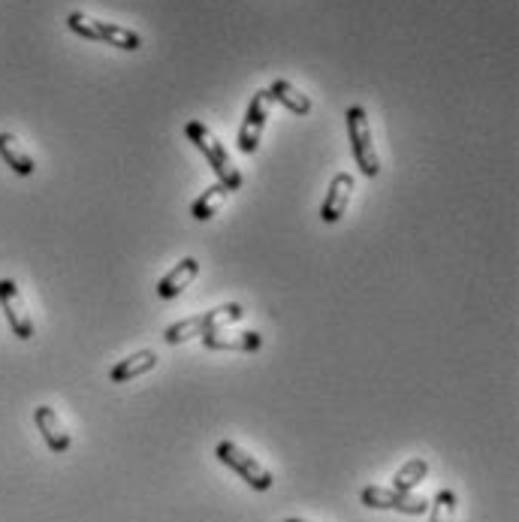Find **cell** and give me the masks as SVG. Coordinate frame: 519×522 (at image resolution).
<instances>
[{
	"label": "cell",
	"instance_id": "52a82bcc",
	"mask_svg": "<svg viewBox=\"0 0 519 522\" xmlns=\"http://www.w3.org/2000/svg\"><path fill=\"white\" fill-rule=\"evenodd\" d=\"M0 308H4L16 338H22V341L34 338V317H31V311L22 299V290L13 278H0Z\"/></svg>",
	"mask_w": 519,
	"mask_h": 522
},
{
	"label": "cell",
	"instance_id": "8fae6325",
	"mask_svg": "<svg viewBox=\"0 0 519 522\" xmlns=\"http://www.w3.org/2000/svg\"><path fill=\"white\" fill-rule=\"evenodd\" d=\"M34 420H37V429H40V435H43V441H46V447L52 453H67L70 450V444H73L70 441V432L64 429V423H61V417H58L55 408L40 405L34 411Z\"/></svg>",
	"mask_w": 519,
	"mask_h": 522
},
{
	"label": "cell",
	"instance_id": "8992f818",
	"mask_svg": "<svg viewBox=\"0 0 519 522\" xmlns=\"http://www.w3.org/2000/svg\"><path fill=\"white\" fill-rule=\"evenodd\" d=\"M363 504L375 510H399L405 516H423L429 510V501L423 495L399 492L393 486H366L363 489Z\"/></svg>",
	"mask_w": 519,
	"mask_h": 522
},
{
	"label": "cell",
	"instance_id": "e0dca14e",
	"mask_svg": "<svg viewBox=\"0 0 519 522\" xmlns=\"http://www.w3.org/2000/svg\"><path fill=\"white\" fill-rule=\"evenodd\" d=\"M227 188L224 185H212L209 191H203V197L194 203V209H191V215H194V221H212L215 215H218V209L224 206V200H227Z\"/></svg>",
	"mask_w": 519,
	"mask_h": 522
},
{
	"label": "cell",
	"instance_id": "4fadbf2b",
	"mask_svg": "<svg viewBox=\"0 0 519 522\" xmlns=\"http://www.w3.org/2000/svg\"><path fill=\"white\" fill-rule=\"evenodd\" d=\"M0 157H4V163L16 172V176H34L37 163L13 133H0Z\"/></svg>",
	"mask_w": 519,
	"mask_h": 522
},
{
	"label": "cell",
	"instance_id": "d6986e66",
	"mask_svg": "<svg viewBox=\"0 0 519 522\" xmlns=\"http://www.w3.org/2000/svg\"><path fill=\"white\" fill-rule=\"evenodd\" d=\"M284 522H305V519H284Z\"/></svg>",
	"mask_w": 519,
	"mask_h": 522
},
{
	"label": "cell",
	"instance_id": "9a60e30c",
	"mask_svg": "<svg viewBox=\"0 0 519 522\" xmlns=\"http://www.w3.org/2000/svg\"><path fill=\"white\" fill-rule=\"evenodd\" d=\"M269 97L275 100V103H281L287 112H293V115H308L311 112V100H308V94H302L299 88H293L287 79H275L269 88Z\"/></svg>",
	"mask_w": 519,
	"mask_h": 522
},
{
	"label": "cell",
	"instance_id": "277c9868",
	"mask_svg": "<svg viewBox=\"0 0 519 522\" xmlns=\"http://www.w3.org/2000/svg\"><path fill=\"white\" fill-rule=\"evenodd\" d=\"M348 118V139H351V148H354V157H357V166L363 176L375 179L381 172V160L375 154V142H372V124H369V115L363 106H351L344 112Z\"/></svg>",
	"mask_w": 519,
	"mask_h": 522
},
{
	"label": "cell",
	"instance_id": "3957f363",
	"mask_svg": "<svg viewBox=\"0 0 519 522\" xmlns=\"http://www.w3.org/2000/svg\"><path fill=\"white\" fill-rule=\"evenodd\" d=\"M67 28L82 37V40H94V43H106V46H115L121 52H139L142 49V37L130 28H121V25H106V22H97L85 13H70L67 16Z\"/></svg>",
	"mask_w": 519,
	"mask_h": 522
},
{
	"label": "cell",
	"instance_id": "5bb4252c",
	"mask_svg": "<svg viewBox=\"0 0 519 522\" xmlns=\"http://www.w3.org/2000/svg\"><path fill=\"white\" fill-rule=\"evenodd\" d=\"M154 366H157V354H154V351H139V354H130L127 360H121V363L109 372V381H112V384H130L133 378L148 375Z\"/></svg>",
	"mask_w": 519,
	"mask_h": 522
},
{
	"label": "cell",
	"instance_id": "7a4b0ae2",
	"mask_svg": "<svg viewBox=\"0 0 519 522\" xmlns=\"http://www.w3.org/2000/svg\"><path fill=\"white\" fill-rule=\"evenodd\" d=\"M242 317H245L242 305H239V302H227V305H221V308H215V311L194 314V317H188V320L172 323V326L163 332V338H166V344H185V341H191V338H197V335H206V332L224 329V326H230V323H239Z\"/></svg>",
	"mask_w": 519,
	"mask_h": 522
},
{
	"label": "cell",
	"instance_id": "7c38bea8",
	"mask_svg": "<svg viewBox=\"0 0 519 522\" xmlns=\"http://www.w3.org/2000/svg\"><path fill=\"white\" fill-rule=\"evenodd\" d=\"M200 275V263L194 260V257H185L176 269H169L160 281H157V296L160 299H176L194 278Z\"/></svg>",
	"mask_w": 519,
	"mask_h": 522
},
{
	"label": "cell",
	"instance_id": "6da1fadb",
	"mask_svg": "<svg viewBox=\"0 0 519 522\" xmlns=\"http://www.w3.org/2000/svg\"><path fill=\"white\" fill-rule=\"evenodd\" d=\"M185 136L203 151V157L209 160V166L215 169V176H218V185H224L227 191H239L242 188V172L233 166L224 142L203 124V121H188L185 124Z\"/></svg>",
	"mask_w": 519,
	"mask_h": 522
},
{
	"label": "cell",
	"instance_id": "2e32d148",
	"mask_svg": "<svg viewBox=\"0 0 519 522\" xmlns=\"http://www.w3.org/2000/svg\"><path fill=\"white\" fill-rule=\"evenodd\" d=\"M426 474H429V462H426V459H411V462H405V465L396 471L393 489H399V492H414V489L426 480Z\"/></svg>",
	"mask_w": 519,
	"mask_h": 522
},
{
	"label": "cell",
	"instance_id": "ac0fdd59",
	"mask_svg": "<svg viewBox=\"0 0 519 522\" xmlns=\"http://www.w3.org/2000/svg\"><path fill=\"white\" fill-rule=\"evenodd\" d=\"M429 507H432V519L429 522H453V516H456V492L453 489H441Z\"/></svg>",
	"mask_w": 519,
	"mask_h": 522
},
{
	"label": "cell",
	"instance_id": "9c48e42d",
	"mask_svg": "<svg viewBox=\"0 0 519 522\" xmlns=\"http://www.w3.org/2000/svg\"><path fill=\"white\" fill-rule=\"evenodd\" d=\"M351 197H354V176L351 172H338V176H332L329 191H326L323 206H320V221L335 224L344 212H348Z\"/></svg>",
	"mask_w": 519,
	"mask_h": 522
},
{
	"label": "cell",
	"instance_id": "5b68a950",
	"mask_svg": "<svg viewBox=\"0 0 519 522\" xmlns=\"http://www.w3.org/2000/svg\"><path fill=\"white\" fill-rule=\"evenodd\" d=\"M215 456H218L227 468H233L251 489H257V492L272 489V483H275L272 471H269L266 465H260L251 453H245L242 447H236L233 441H221L218 450H215Z\"/></svg>",
	"mask_w": 519,
	"mask_h": 522
},
{
	"label": "cell",
	"instance_id": "ba28073f",
	"mask_svg": "<svg viewBox=\"0 0 519 522\" xmlns=\"http://www.w3.org/2000/svg\"><path fill=\"white\" fill-rule=\"evenodd\" d=\"M269 106H272L269 91H257L251 97L245 121H242V130H239V151L242 154H254L260 148V136H263L266 118H269Z\"/></svg>",
	"mask_w": 519,
	"mask_h": 522
},
{
	"label": "cell",
	"instance_id": "30bf717a",
	"mask_svg": "<svg viewBox=\"0 0 519 522\" xmlns=\"http://www.w3.org/2000/svg\"><path fill=\"white\" fill-rule=\"evenodd\" d=\"M203 344L209 351H230V354H254L263 347V335L260 332H224V329H215V332H206L200 335Z\"/></svg>",
	"mask_w": 519,
	"mask_h": 522
}]
</instances>
